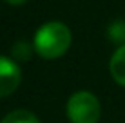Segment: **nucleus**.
<instances>
[{
    "mask_svg": "<svg viewBox=\"0 0 125 123\" xmlns=\"http://www.w3.org/2000/svg\"><path fill=\"white\" fill-rule=\"evenodd\" d=\"M71 45V31L62 22H47L34 35L33 47L45 60H54L65 54Z\"/></svg>",
    "mask_w": 125,
    "mask_h": 123,
    "instance_id": "nucleus-1",
    "label": "nucleus"
},
{
    "mask_svg": "<svg viewBox=\"0 0 125 123\" xmlns=\"http://www.w3.org/2000/svg\"><path fill=\"white\" fill-rule=\"evenodd\" d=\"M100 114V101L87 91L74 92L67 101V116L71 123H98Z\"/></svg>",
    "mask_w": 125,
    "mask_h": 123,
    "instance_id": "nucleus-2",
    "label": "nucleus"
},
{
    "mask_svg": "<svg viewBox=\"0 0 125 123\" xmlns=\"http://www.w3.org/2000/svg\"><path fill=\"white\" fill-rule=\"evenodd\" d=\"M22 82V71L15 60L0 56V98L13 94Z\"/></svg>",
    "mask_w": 125,
    "mask_h": 123,
    "instance_id": "nucleus-3",
    "label": "nucleus"
},
{
    "mask_svg": "<svg viewBox=\"0 0 125 123\" xmlns=\"http://www.w3.org/2000/svg\"><path fill=\"white\" fill-rule=\"evenodd\" d=\"M109 71H111V76L114 78V82L125 87V45L118 47L116 53L113 54V58L109 62Z\"/></svg>",
    "mask_w": 125,
    "mask_h": 123,
    "instance_id": "nucleus-4",
    "label": "nucleus"
},
{
    "mask_svg": "<svg viewBox=\"0 0 125 123\" xmlns=\"http://www.w3.org/2000/svg\"><path fill=\"white\" fill-rule=\"evenodd\" d=\"M0 123H40V121H38V118L34 116L33 112L20 109V111H13V112H9Z\"/></svg>",
    "mask_w": 125,
    "mask_h": 123,
    "instance_id": "nucleus-5",
    "label": "nucleus"
},
{
    "mask_svg": "<svg viewBox=\"0 0 125 123\" xmlns=\"http://www.w3.org/2000/svg\"><path fill=\"white\" fill-rule=\"evenodd\" d=\"M31 45L25 44V42H18V44H15V47H13V58H15L16 62H27L29 58H31Z\"/></svg>",
    "mask_w": 125,
    "mask_h": 123,
    "instance_id": "nucleus-6",
    "label": "nucleus"
},
{
    "mask_svg": "<svg viewBox=\"0 0 125 123\" xmlns=\"http://www.w3.org/2000/svg\"><path fill=\"white\" fill-rule=\"evenodd\" d=\"M109 35L113 36L114 42H118V44L125 45V24H123V22L113 24V25H111V29H109Z\"/></svg>",
    "mask_w": 125,
    "mask_h": 123,
    "instance_id": "nucleus-7",
    "label": "nucleus"
},
{
    "mask_svg": "<svg viewBox=\"0 0 125 123\" xmlns=\"http://www.w3.org/2000/svg\"><path fill=\"white\" fill-rule=\"evenodd\" d=\"M7 4H11V6H20V4H24L25 0H6Z\"/></svg>",
    "mask_w": 125,
    "mask_h": 123,
    "instance_id": "nucleus-8",
    "label": "nucleus"
}]
</instances>
